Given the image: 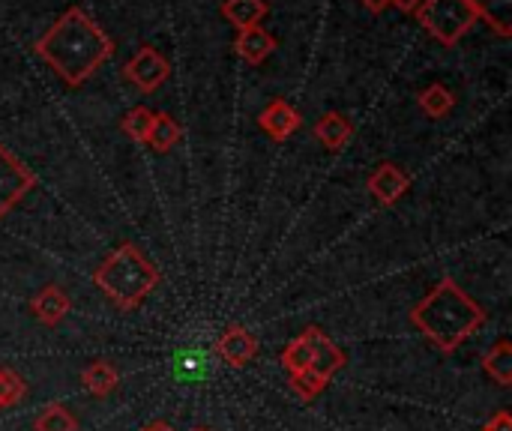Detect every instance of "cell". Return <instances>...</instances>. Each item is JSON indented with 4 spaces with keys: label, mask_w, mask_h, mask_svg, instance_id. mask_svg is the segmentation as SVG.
<instances>
[{
    "label": "cell",
    "mask_w": 512,
    "mask_h": 431,
    "mask_svg": "<svg viewBox=\"0 0 512 431\" xmlns=\"http://www.w3.org/2000/svg\"><path fill=\"white\" fill-rule=\"evenodd\" d=\"M33 189H36V174L0 144V219H6Z\"/></svg>",
    "instance_id": "cell-5"
},
{
    "label": "cell",
    "mask_w": 512,
    "mask_h": 431,
    "mask_svg": "<svg viewBox=\"0 0 512 431\" xmlns=\"http://www.w3.org/2000/svg\"><path fill=\"white\" fill-rule=\"evenodd\" d=\"M192 431H213V429H207V426H198V429H192Z\"/></svg>",
    "instance_id": "cell-29"
},
{
    "label": "cell",
    "mask_w": 512,
    "mask_h": 431,
    "mask_svg": "<svg viewBox=\"0 0 512 431\" xmlns=\"http://www.w3.org/2000/svg\"><path fill=\"white\" fill-rule=\"evenodd\" d=\"M288 384H291V390L303 399V402H315L324 390H327V378L324 375H318L315 369H303V372H297V375H288Z\"/></svg>",
    "instance_id": "cell-24"
},
{
    "label": "cell",
    "mask_w": 512,
    "mask_h": 431,
    "mask_svg": "<svg viewBox=\"0 0 512 431\" xmlns=\"http://www.w3.org/2000/svg\"><path fill=\"white\" fill-rule=\"evenodd\" d=\"M390 3H393L396 9H402V12L414 15V12L420 9V3H423V0H390Z\"/></svg>",
    "instance_id": "cell-26"
},
{
    "label": "cell",
    "mask_w": 512,
    "mask_h": 431,
    "mask_svg": "<svg viewBox=\"0 0 512 431\" xmlns=\"http://www.w3.org/2000/svg\"><path fill=\"white\" fill-rule=\"evenodd\" d=\"M24 396H27V381L15 369L0 366V411L21 405Z\"/></svg>",
    "instance_id": "cell-23"
},
{
    "label": "cell",
    "mask_w": 512,
    "mask_h": 431,
    "mask_svg": "<svg viewBox=\"0 0 512 431\" xmlns=\"http://www.w3.org/2000/svg\"><path fill=\"white\" fill-rule=\"evenodd\" d=\"M417 102H420V108H423L429 117H435V120L447 117V114L456 108V96H453V90L444 87V84H429V87H423L420 96H417Z\"/></svg>",
    "instance_id": "cell-20"
},
{
    "label": "cell",
    "mask_w": 512,
    "mask_h": 431,
    "mask_svg": "<svg viewBox=\"0 0 512 431\" xmlns=\"http://www.w3.org/2000/svg\"><path fill=\"white\" fill-rule=\"evenodd\" d=\"M255 354H258V336L243 324H231L216 339V357L231 369H246L255 360Z\"/></svg>",
    "instance_id": "cell-8"
},
{
    "label": "cell",
    "mask_w": 512,
    "mask_h": 431,
    "mask_svg": "<svg viewBox=\"0 0 512 431\" xmlns=\"http://www.w3.org/2000/svg\"><path fill=\"white\" fill-rule=\"evenodd\" d=\"M30 312H33V318H36L42 327L54 330V327H60V324L66 321V315L72 312V300H69V294H66L60 285H42V288L30 297Z\"/></svg>",
    "instance_id": "cell-10"
},
{
    "label": "cell",
    "mask_w": 512,
    "mask_h": 431,
    "mask_svg": "<svg viewBox=\"0 0 512 431\" xmlns=\"http://www.w3.org/2000/svg\"><path fill=\"white\" fill-rule=\"evenodd\" d=\"M366 189L375 195V201H378L381 207H393V204H399V201L405 198V192L411 189V174H408L402 165H396V162H381V165L369 174Z\"/></svg>",
    "instance_id": "cell-7"
},
{
    "label": "cell",
    "mask_w": 512,
    "mask_h": 431,
    "mask_svg": "<svg viewBox=\"0 0 512 431\" xmlns=\"http://www.w3.org/2000/svg\"><path fill=\"white\" fill-rule=\"evenodd\" d=\"M141 431H174V429H171V423H165V420H153V423H147Z\"/></svg>",
    "instance_id": "cell-28"
},
{
    "label": "cell",
    "mask_w": 512,
    "mask_h": 431,
    "mask_svg": "<svg viewBox=\"0 0 512 431\" xmlns=\"http://www.w3.org/2000/svg\"><path fill=\"white\" fill-rule=\"evenodd\" d=\"M258 126L264 135H270L273 141H288L294 132H300L303 126V114L288 102V99H273L267 102V108L258 114Z\"/></svg>",
    "instance_id": "cell-9"
},
{
    "label": "cell",
    "mask_w": 512,
    "mask_h": 431,
    "mask_svg": "<svg viewBox=\"0 0 512 431\" xmlns=\"http://www.w3.org/2000/svg\"><path fill=\"white\" fill-rule=\"evenodd\" d=\"M360 3H363L369 12H375V15H378V12H384V9L390 6V0H360Z\"/></svg>",
    "instance_id": "cell-27"
},
{
    "label": "cell",
    "mask_w": 512,
    "mask_h": 431,
    "mask_svg": "<svg viewBox=\"0 0 512 431\" xmlns=\"http://www.w3.org/2000/svg\"><path fill=\"white\" fill-rule=\"evenodd\" d=\"M33 431H78V420L75 414L60 405V402H51L36 420H33Z\"/></svg>",
    "instance_id": "cell-21"
},
{
    "label": "cell",
    "mask_w": 512,
    "mask_h": 431,
    "mask_svg": "<svg viewBox=\"0 0 512 431\" xmlns=\"http://www.w3.org/2000/svg\"><path fill=\"white\" fill-rule=\"evenodd\" d=\"M489 315L483 306L450 276H444L414 309L411 324L432 342L441 354H456L471 336L486 327Z\"/></svg>",
    "instance_id": "cell-2"
},
{
    "label": "cell",
    "mask_w": 512,
    "mask_h": 431,
    "mask_svg": "<svg viewBox=\"0 0 512 431\" xmlns=\"http://www.w3.org/2000/svg\"><path fill=\"white\" fill-rule=\"evenodd\" d=\"M153 114H156V111H150L147 105L129 108V111L123 114V120H120L123 135H129L135 144H147V135H150V126H153Z\"/></svg>",
    "instance_id": "cell-22"
},
{
    "label": "cell",
    "mask_w": 512,
    "mask_h": 431,
    "mask_svg": "<svg viewBox=\"0 0 512 431\" xmlns=\"http://www.w3.org/2000/svg\"><path fill=\"white\" fill-rule=\"evenodd\" d=\"M276 45H279L276 36L267 33L261 24L258 27H246V30H237V36H234V51L246 63H252V66H261L276 51Z\"/></svg>",
    "instance_id": "cell-13"
},
{
    "label": "cell",
    "mask_w": 512,
    "mask_h": 431,
    "mask_svg": "<svg viewBox=\"0 0 512 431\" xmlns=\"http://www.w3.org/2000/svg\"><path fill=\"white\" fill-rule=\"evenodd\" d=\"M483 431H512V417L510 411H498L486 420Z\"/></svg>",
    "instance_id": "cell-25"
},
{
    "label": "cell",
    "mask_w": 512,
    "mask_h": 431,
    "mask_svg": "<svg viewBox=\"0 0 512 431\" xmlns=\"http://www.w3.org/2000/svg\"><path fill=\"white\" fill-rule=\"evenodd\" d=\"M81 387L93 396V399H108L117 387H120V372L114 363L108 360H93L81 369Z\"/></svg>",
    "instance_id": "cell-14"
},
{
    "label": "cell",
    "mask_w": 512,
    "mask_h": 431,
    "mask_svg": "<svg viewBox=\"0 0 512 431\" xmlns=\"http://www.w3.org/2000/svg\"><path fill=\"white\" fill-rule=\"evenodd\" d=\"M159 282H162L159 267L135 243H120L93 270V285L120 312H138L144 306V300L159 288Z\"/></svg>",
    "instance_id": "cell-3"
},
{
    "label": "cell",
    "mask_w": 512,
    "mask_h": 431,
    "mask_svg": "<svg viewBox=\"0 0 512 431\" xmlns=\"http://www.w3.org/2000/svg\"><path fill=\"white\" fill-rule=\"evenodd\" d=\"M480 366H483V372L498 384V387H512V345L507 339H501V342H495L486 354H483V360H480Z\"/></svg>",
    "instance_id": "cell-17"
},
{
    "label": "cell",
    "mask_w": 512,
    "mask_h": 431,
    "mask_svg": "<svg viewBox=\"0 0 512 431\" xmlns=\"http://www.w3.org/2000/svg\"><path fill=\"white\" fill-rule=\"evenodd\" d=\"M324 330H318V327H306L297 339H291L285 348H282V369L288 372V375H297V372H303V369H309L312 363H315V357H318V348H321V342H324Z\"/></svg>",
    "instance_id": "cell-11"
},
{
    "label": "cell",
    "mask_w": 512,
    "mask_h": 431,
    "mask_svg": "<svg viewBox=\"0 0 512 431\" xmlns=\"http://www.w3.org/2000/svg\"><path fill=\"white\" fill-rule=\"evenodd\" d=\"M207 372H210V357L204 348H180L174 354V378L186 384H198L207 378Z\"/></svg>",
    "instance_id": "cell-18"
},
{
    "label": "cell",
    "mask_w": 512,
    "mask_h": 431,
    "mask_svg": "<svg viewBox=\"0 0 512 431\" xmlns=\"http://www.w3.org/2000/svg\"><path fill=\"white\" fill-rule=\"evenodd\" d=\"M180 141H183V126H180L171 114L156 111V114H153V126H150V135H147V144H144V147H150L153 153H168V150H174Z\"/></svg>",
    "instance_id": "cell-16"
},
{
    "label": "cell",
    "mask_w": 512,
    "mask_h": 431,
    "mask_svg": "<svg viewBox=\"0 0 512 431\" xmlns=\"http://www.w3.org/2000/svg\"><path fill=\"white\" fill-rule=\"evenodd\" d=\"M414 15L426 27V33L447 48L459 45L468 36V30L477 24V12L471 0H423Z\"/></svg>",
    "instance_id": "cell-4"
},
{
    "label": "cell",
    "mask_w": 512,
    "mask_h": 431,
    "mask_svg": "<svg viewBox=\"0 0 512 431\" xmlns=\"http://www.w3.org/2000/svg\"><path fill=\"white\" fill-rule=\"evenodd\" d=\"M312 135L318 138V144H321L324 150L336 153V150H342V147L351 144V138H354V123H351L342 111H327V114H321V117L315 120Z\"/></svg>",
    "instance_id": "cell-12"
},
{
    "label": "cell",
    "mask_w": 512,
    "mask_h": 431,
    "mask_svg": "<svg viewBox=\"0 0 512 431\" xmlns=\"http://www.w3.org/2000/svg\"><path fill=\"white\" fill-rule=\"evenodd\" d=\"M471 6H474L477 18H486V21H489V27H492L498 36L510 39L512 36V0H471Z\"/></svg>",
    "instance_id": "cell-19"
},
{
    "label": "cell",
    "mask_w": 512,
    "mask_h": 431,
    "mask_svg": "<svg viewBox=\"0 0 512 431\" xmlns=\"http://www.w3.org/2000/svg\"><path fill=\"white\" fill-rule=\"evenodd\" d=\"M219 12L237 30H246V27H258L267 18L270 6H267V0H225Z\"/></svg>",
    "instance_id": "cell-15"
},
{
    "label": "cell",
    "mask_w": 512,
    "mask_h": 431,
    "mask_svg": "<svg viewBox=\"0 0 512 431\" xmlns=\"http://www.w3.org/2000/svg\"><path fill=\"white\" fill-rule=\"evenodd\" d=\"M36 54L57 72V78L69 87H81L93 78V72L111 60L114 39L81 9L69 6L39 39Z\"/></svg>",
    "instance_id": "cell-1"
},
{
    "label": "cell",
    "mask_w": 512,
    "mask_h": 431,
    "mask_svg": "<svg viewBox=\"0 0 512 431\" xmlns=\"http://www.w3.org/2000/svg\"><path fill=\"white\" fill-rule=\"evenodd\" d=\"M123 75H126V81H132L141 93H153V90H159V87L171 78V63H168V57H165L159 48L141 45L138 54H135L132 60H126Z\"/></svg>",
    "instance_id": "cell-6"
}]
</instances>
